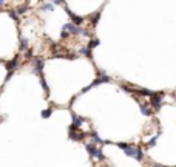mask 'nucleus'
<instances>
[{
  "label": "nucleus",
  "instance_id": "1",
  "mask_svg": "<svg viewBox=\"0 0 176 167\" xmlns=\"http://www.w3.org/2000/svg\"><path fill=\"white\" fill-rule=\"evenodd\" d=\"M117 147L122 149L124 153L127 155V156H131V158H135L138 161L144 159V152H142V149L139 146H130V144H125V142H119Z\"/></svg>",
  "mask_w": 176,
  "mask_h": 167
},
{
  "label": "nucleus",
  "instance_id": "2",
  "mask_svg": "<svg viewBox=\"0 0 176 167\" xmlns=\"http://www.w3.org/2000/svg\"><path fill=\"white\" fill-rule=\"evenodd\" d=\"M162 98H164V93H155L153 96H150V105H152L155 110H159Z\"/></svg>",
  "mask_w": 176,
  "mask_h": 167
},
{
  "label": "nucleus",
  "instance_id": "3",
  "mask_svg": "<svg viewBox=\"0 0 176 167\" xmlns=\"http://www.w3.org/2000/svg\"><path fill=\"white\" fill-rule=\"evenodd\" d=\"M85 135H87V133H81V132H77L76 127H73V125L70 127V139H71V141H82Z\"/></svg>",
  "mask_w": 176,
  "mask_h": 167
},
{
  "label": "nucleus",
  "instance_id": "4",
  "mask_svg": "<svg viewBox=\"0 0 176 167\" xmlns=\"http://www.w3.org/2000/svg\"><path fill=\"white\" fill-rule=\"evenodd\" d=\"M139 105H141V113H142L144 116H148V118H150V116L153 114V110H152L153 107L150 105V104H142V102L139 101Z\"/></svg>",
  "mask_w": 176,
  "mask_h": 167
},
{
  "label": "nucleus",
  "instance_id": "5",
  "mask_svg": "<svg viewBox=\"0 0 176 167\" xmlns=\"http://www.w3.org/2000/svg\"><path fill=\"white\" fill-rule=\"evenodd\" d=\"M33 64H34V70H33V71H34L36 74H42V70H43L45 62H43L42 59H34V62H33Z\"/></svg>",
  "mask_w": 176,
  "mask_h": 167
},
{
  "label": "nucleus",
  "instance_id": "6",
  "mask_svg": "<svg viewBox=\"0 0 176 167\" xmlns=\"http://www.w3.org/2000/svg\"><path fill=\"white\" fill-rule=\"evenodd\" d=\"M85 121H84V118H81V116H77V114H73V127H76V129H79V127H82V124H84Z\"/></svg>",
  "mask_w": 176,
  "mask_h": 167
},
{
  "label": "nucleus",
  "instance_id": "7",
  "mask_svg": "<svg viewBox=\"0 0 176 167\" xmlns=\"http://www.w3.org/2000/svg\"><path fill=\"white\" fill-rule=\"evenodd\" d=\"M17 64H19V57H14L13 60H9V62L6 64V68H8V71H9V74H13V71L17 68Z\"/></svg>",
  "mask_w": 176,
  "mask_h": 167
},
{
  "label": "nucleus",
  "instance_id": "8",
  "mask_svg": "<svg viewBox=\"0 0 176 167\" xmlns=\"http://www.w3.org/2000/svg\"><path fill=\"white\" fill-rule=\"evenodd\" d=\"M54 6H56V5L51 3V0H49V2L40 5V9H42V11H46V13H53V11H54Z\"/></svg>",
  "mask_w": 176,
  "mask_h": 167
},
{
  "label": "nucleus",
  "instance_id": "9",
  "mask_svg": "<svg viewBox=\"0 0 176 167\" xmlns=\"http://www.w3.org/2000/svg\"><path fill=\"white\" fill-rule=\"evenodd\" d=\"M66 13H68V16L73 19V23H76V25H81V23L84 22V19H82V17H79V16H76V14H73L70 9H66Z\"/></svg>",
  "mask_w": 176,
  "mask_h": 167
},
{
  "label": "nucleus",
  "instance_id": "10",
  "mask_svg": "<svg viewBox=\"0 0 176 167\" xmlns=\"http://www.w3.org/2000/svg\"><path fill=\"white\" fill-rule=\"evenodd\" d=\"M85 149H87V152H88V155H90V156H94V153H96V150H97V147L93 144V142L87 144V146H85Z\"/></svg>",
  "mask_w": 176,
  "mask_h": 167
},
{
  "label": "nucleus",
  "instance_id": "11",
  "mask_svg": "<svg viewBox=\"0 0 176 167\" xmlns=\"http://www.w3.org/2000/svg\"><path fill=\"white\" fill-rule=\"evenodd\" d=\"M159 136H161V133H156L155 138H152V139L147 142V147H148V149H150V147H155V146H156V142H158V139H159Z\"/></svg>",
  "mask_w": 176,
  "mask_h": 167
},
{
  "label": "nucleus",
  "instance_id": "12",
  "mask_svg": "<svg viewBox=\"0 0 176 167\" xmlns=\"http://www.w3.org/2000/svg\"><path fill=\"white\" fill-rule=\"evenodd\" d=\"M93 158H96V159H99V161H104L105 159V156H104V153L100 152V149H97L96 150V153H94V156Z\"/></svg>",
  "mask_w": 176,
  "mask_h": 167
},
{
  "label": "nucleus",
  "instance_id": "13",
  "mask_svg": "<svg viewBox=\"0 0 176 167\" xmlns=\"http://www.w3.org/2000/svg\"><path fill=\"white\" fill-rule=\"evenodd\" d=\"M90 136L93 138V141L96 142V144H104V141H102V139H100V138H99V136H97V135H96L94 132H93V133H90Z\"/></svg>",
  "mask_w": 176,
  "mask_h": 167
},
{
  "label": "nucleus",
  "instance_id": "14",
  "mask_svg": "<svg viewBox=\"0 0 176 167\" xmlns=\"http://www.w3.org/2000/svg\"><path fill=\"white\" fill-rule=\"evenodd\" d=\"M49 116H51V108H48V110H43V111H42V118H43V119H46V118H49Z\"/></svg>",
  "mask_w": 176,
  "mask_h": 167
},
{
  "label": "nucleus",
  "instance_id": "15",
  "mask_svg": "<svg viewBox=\"0 0 176 167\" xmlns=\"http://www.w3.org/2000/svg\"><path fill=\"white\" fill-rule=\"evenodd\" d=\"M27 48H28V42L25 40V39H22V43H20V50H23V51H25Z\"/></svg>",
  "mask_w": 176,
  "mask_h": 167
},
{
  "label": "nucleus",
  "instance_id": "16",
  "mask_svg": "<svg viewBox=\"0 0 176 167\" xmlns=\"http://www.w3.org/2000/svg\"><path fill=\"white\" fill-rule=\"evenodd\" d=\"M40 84H42V88L45 90V91H48L49 88H48V84H46V81L43 79V78H40Z\"/></svg>",
  "mask_w": 176,
  "mask_h": 167
},
{
  "label": "nucleus",
  "instance_id": "17",
  "mask_svg": "<svg viewBox=\"0 0 176 167\" xmlns=\"http://www.w3.org/2000/svg\"><path fill=\"white\" fill-rule=\"evenodd\" d=\"M16 13H17V14H20V16H22V14H25V13H27V6H19Z\"/></svg>",
  "mask_w": 176,
  "mask_h": 167
},
{
  "label": "nucleus",
  "instance_id": "18",
  "mask_svg": "<svg viewBox=\"0 0 176 167\" xmlns=\"http://www.w3.org/2000/svg\"><path fill=\"white\" fill-rule=\"evenodd\" d=\"M96 45H99V40H97V39H94V40H91V42L88 43V48L91 50V48H94Z\"/></svg>",
  "mask_w": 176,
  "mask_h": 167
},
{
  "label": "nucleus",
  "instance_id": "19",
  "mask_svg": "<svg viewBox=\"0 0 176 167\" xmlns=\"http://www.w3.org/2000/svg\"><path fill=\"white\" fill-rule=\"evenodd\" d=\"M9 16H11L14 20H19V17H17V13H13V11H11V13H9Z\"/></svg>",
  "mask_w": 176,
  "mask_h": 167
},
{
  "label": "nucleus",
  "instance_id": "20",
  "mask_svg": "<svg viewBox=\"0 0 176 167\" xmlns=\"http://www.w3.org/2000/svg\"><path fill=\"white\" fill-rule=\"evenodd\" d=\"M53 3H54V5H62L63 0H53Z\"/></svg>",
  "mask_w": 176,
  "mask_h": 167
},
{
  "label": "nucleus",
  "instance_id": "21",
  "mask_svg": "<svg viewBox=\"0 0 176 167\" xmlns=\"http://www.w3.org/2000/svg\"><path fill=\"white\" fill-rule=\"evenodd\" d=\"M6 5V0H0V6H5Z\"/></svg>",
  "mask_w": 176,
  "mask_h": 167
}]
</instances>
